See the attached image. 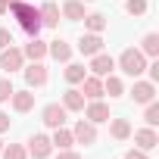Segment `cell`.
<instances>
[{
    "mask_svg": "<svg viewBox=\"0 0 159 159\" xmlns=\"http://www.w3.org/2000/svg\"><path fill=\"white\" fill-rule=\"evenodd\" d=\"M125 159H150V156H147L143 150H137V147H131V150L125 153Z\"/></svg>",
    "mask_w": 159,
    "mask_h": 159,
    "instance_id": "cell-31",
    "label": "cell"
},
{
    "mask_svg": "<svg viewBox=\"0 0 159 159\" xmlns=\"http://www.w3.org/2000/svg\"><path fill=\"white\" fill-rule=\"evenodd\" d=\"M10 13H13V19L19 22V28L28 34V38H38L41 34V13H38V7H31V3H25V0H13L10 3Z\"/></svg>",
    "mask_w": 159,
    "mask_h": 159,
    "instance_id": "cell-1",
    "label": "cell"
},
{
    "mask_svg": "<svg viewBox=\"0 0 159 159\" xmlns=\"http://www.w3.org/2000/svg\"><path fill=\"white\" fill-rule=\"evenodd\" d=\"M143 56H150V59H156L159 56V34L156 31H150V34H143V41H140V47H137Z\"/></svg>",
    "mask_w": 159,
    "mask_h": 159,
    "instance_id": "cell-24",
    "label": "cell"
},
{
    "mask_svg": "<svg viewBox=\"0 0 159 159\" xmlns=\"http://www.w3.org/2000/svg\"><path fill=\"white\" fill-rule=\"evenodd\" d=\"M143 122H147L150 128H156V125H159V103H156V100H150V103H147V112H143Z\"/></svg>",
    "mask_w": 159,
    "mask_h": 159,
    "instance_id": "cell-28",
    "label": "cell"
},
{
    "mask_svg": "<svg viewBox=\"0 0 159 159\" xmlns=\"http://www.w3.org/2000/svg\"><path fill=\"white\" fill-rule=\"evenodd\" d=\"M116 66H119V69H122L128 78H140V75L147 72V56H143L137 47H125V50L119 53Z\"/></svg>",
    "mask_w": 159,
    "mask_h": 159,
    "instance_id": "cell-2",
    "label": "cell"
},
{
    "mask_svg": "<svg viewBox=\"0 0 159 159\" xmlns=\"http://www.w3.org/2000/svg\"><path fill=\"white\" fill-rule=\"evenodd\" d=\"M72 137H75V143L91 147V143H97V125H94V122H88V119H78V122H75V128H72Z\"/></svg>",
    "mask_w": 159,
    "mask_h": 159,
    "instance_id": "cell-7",
    "label": "cell"
},
{
    "mask_svg": "<svg viewBox=\"0 0 159 159\" xmlns=\"http://www.w3.org/2000/svg\"><path fill=\"white\" fill-rule=\"evenodd\" d=\"M38 13H41V25H47V28H59V19H62V13H59V3L47 0L44 7H38Z\"/></svg>",
    "mask_w": 159,
    "mask_h": 159,
    "instance_id": "cell-16",
    "label": "cell"
},
{
    "mask_svg": "<svg viewBox=\"0 0 159 159\" xmlns=\"http://www.w3.org/2000/svg\"><path fill=\"white\" fill-rule=\"evenodd\" d=\"M131 100H134L137 106H147L150 100H156V84H153V81H134Z\"/></svg>",
    "mask_w": 159,
    "mask_h": 159,
    "instance_id": "cell-10",
    "label": "cell"
},
{
    "mask_svg": "<svg viewBox=\"0 0 159 159\" xmlns=\"http://www.w3.org/2000/svg\"><path fill=\"white\" fill-rule=\"evenodd\" d=\"M47 56H53L56 62H69L72 59V44L56 38V41H47Z\"/></svg>",
    "mask_w": 159,
    "mask_h": 159,
    "instance_id": "cell-17",
    "label": "cell"
},
{
    "mask_svg": "<svg viewBox=\"0 0 159 159\" xmlns=\"http://www.w3.org/2000/svg\"><path fill=\"white\" fill-rule=\"evenodd\" d=\"M13 81H10V78H0V103H7L10 97H13Z\"/></svg>",
    "mask_w": 159,
    "mask_h": 159,
    "instance_id": "cell-29",
    "label": "cell"
},
{
    "mask_svg": "<svg viewBox=\"0 0 159 159\" xmlns=\"http://www.w3.org/2000/svg\"><path fill=\"white\" fill-rule=\"evenodd\" d=\"M0 153H3V140H0Z\"/></svg>",
    "mask_w": 159,
    "mask_h": 159,
    "instance_id": "cell-35",
    "label": "cell"
},
{
    "mask_svg": "<svg viewBox=\"0 0 159 159\" xmlns=\"http://www.w3.org/2000/svg\"><path fill=\"white\" fill-rule=\"evenodd\" d=\"M66 106L62 103H47L44 109H41V122L47 125V128H62L66 125Z\"/></svg>",
    "mask_w": 159,
    "mask_h": 159,
    "instance_id": "cell-5",
    "label": "cell"
},
{
    "mask_svg": "<svg viewBox=\"0 0 159 159\" xmlns=\"http://www.w3.org/2000/svg\"><path fill=\"white\" fill-rule=\"evenodd\" d=\"M81 22H84V28H88V31H94V34H103V28L109 25V19H106L103 13H88Z\"/></svg>",
    "mask_w": 159,
    "mask_h": 159,
    "instance_id": "cell-23",
    "label": "cell"
},
{
    "mask_svg": "<svg viewBox=\"0 0 159 159\" xmlns=\"http://www.w3.org/2000/svg\"><path fill=\"white\" fill-rule=\"evenodd\" d=\"M10 44H16V41H13V31H10V28H0V50H7Z\"/></svg>",
    "mask_w": 159,
    "mask_h": 159,
    "instance_id": "cell-30",
    "label": "cell"
},
{
    "mask_svg": "<svg viewBox=\"0 0 159 159\" xmlns=\"http://www.w3.org/2000/svg\"><path fill=\"white\" fill-rule=\"evenodd\" d=\"M56 159H81V153H75V150H59Z\"/></svg>",
    "mask_w": 159,
    "mask_h": 159,
    "instance_id": "cell-32",
    "label": "cell"
},
{
    "mask_svg": "<svg viewBox=\"0 0 159 159\" xmlns=\"http://www.w3.org/2000/svg\"><path fill=\"white\" fill-rule=\"evenodd\" d=\"M0 159H28V150H25L22 143H10V147H3Z\"/></svg>",
    "mask_w": 159,
    "mask_h": 159,
    "instance_id": "cell-26",
    "label": "cell"
},
{
    "mask_svg": "<svg viewBox=\"0 0 159 159\" xmlns=\"http://www.w3.org/2000/svg\"><path fill=\"white\" fill-rule=\"evenodd\" d=\"M25 150H28V156H31V159H47V156L53 153V143H50V137H47V134H41V131H38V134H31V137H28V147H25Z\"/></svg>",
    "mask_w": 159,
    "mask_h": 159,
    "instance_id": "cell-6",
    "label": "cell"
},
{
    "mask_svg": "<svg viewBox=\"0 0 159 159\" xmlns=\"http://www.w3.org/2000/svg\"><path fill=\"white\" fill-rule=\"evenodd\" d=\"M22 75H25V84L34 91V88H44L47 81H50V72H47V66L44 62H28V66H22Z\"/></svg>",
    "mask_w": 159,
    "mask_h": 159,
    "instance_id": "cell-3",
    "label": "cell"
},
{
    "mask_svg": "<svg viewBox=\"0 0 159 159\" xmlns=\"http://www.w3.org/2000/svg\"><path fill=\"white\" fill-rule=\"evenodd\" d=\"M50 143H53V150H72L75 137H72V131L62 125V128H53V137H50Z\"/></svg>",
    "mask_w": 159,
    "mask_h": 159,
    "instance_id": "cell-21",
    "label": "cell"
},
{
    "mask_svg": "<svg viewBox=\"0 0 159 159\" xmlns=\"http://www.w3.org/2000/svg\"><path fill=\"white\" fill-rule=\"evenodd\" d=\"M81 3H94V0H81Z\"/></svg>",
    "mask_w": 159,
    "mask_h": 159,
    "instance_id": "cell-36",
    "label": "cell"
},
{
    "mask_svg": "<svg viewBox=\"0 0 159 159\" xmlns=\"http://www.w3.org/2000/svg\"><path fill=\"white\" fill-rule=\"evenodd\" d=\"M84 103H88V100H84V94L78 91L75 84L62 94V106H66V112H81V109H84Z\"/></svg>",
    "mask_w": 159,
    "mask_h": 159,
    "instance_id": "cell-18",
    "label": "cell"
},
{
    "mask_svg": "<svg viewBox=\"0 0 159 159\" xmlns=\"http://www.w3.org/2000/svg\"><path fill=\"white\" fill-rule=\"evenodd\" d=\"M59 13H62V19H66V22H81V19L88 16L81 0H66V3L59 7Z\"/></svg>",
    "mask_w": 159,
    "mask_h": 159,
    "instance_id": "cell-19",
    "label": "cell"
},
{
    "mask_svg": "<svg viewBox=\"0 0 159 159\" xmlns=\"http://www.w3.org/2000/svg\"><path fill=\"white\" fill-rule=\"evenodd\" d=\"M62 75H66V81H69V84H81V81H84V75H88V69H84L81 62H72V59H69Z\"/></svg>",
    "mask_w": 159,
    "mask_h": 159,
    "instance_id": "cell-22",
    "label": "cell"
},
{
    "mask_svg": "<svg viewBox=\"0 0 159 159\" xmlns=\"http://www.w3.org/2000/svg\"><path fill=\"white\" fill-rule=\"evenodd\" d=\"M109 137L112 140H128L131 137V122L119 119V116H109Z\"/></svg>",
    "mask_w": 159,
    "mask_h": 159,
    "instance_id": "cell-20",
    "label": "cell"
},
{
    "mask_svg": "<svg viewBox=\"0 0 159 159\" xmlns=\"http://www.w3.org/2000/svg\"><path fill=\"white\" fill-rule=\"evenodd\" d=\"M10 3H13V0H0V16H3V13H10Z\"/></svg>",
    "mask_w": 159,
    "mask_h": 159,
    "instance_id": "cell-34",
    "label": "cell"
},
{
    "mask_svg": "<svg viewBox=\"0 0 159 159\" xmlns=\"http://www.w3.org/2000/svg\"><path fill=\"white\" fill-rule=\"evenodd\" d=\"M78 50H81V56H94L103 50V38L94 34V31H84L81 38H78Z\"/></svg>",
    "mask_w": 159,
    "mask_h": 159,
    "instance_id": "cell-15",
    "label": "cell"
},
{
    "mask_svg": "<svg viewBox=\"0 0 159 159\" xmlns=\"http://www.w3.org/2000/svg\"><path fill=\"white\" fill-rule=\"evenodd\" d=\"M134 134V143H137V150H143V153H150V150H156V143H159V134H156V128H137V131H131Z\"/></svg>",
    "mask_w": 159,
    "mask_h": 159,
    "instance_id": "cell-11",
    "label": "cell"
},
{
    "mask_svg": "<svg viewBox=\"0 0 159 159\" xmlns=\"http://www.w3.org/2000/svg\"><path fill=\"white\" fill-rule=\"evenodd\" d=\"M10 131V112H0V134Z\"/></svg>",
    "mask_w": 159,
    "mask_h": 159,
    "instance_id": "cell-33",
    "label": "cell"
},
{
    "mask_svg": "<svg viewBox=\"0 0 159 159\" xmlns=\"http://www.w3.org/2000/svg\"><path fill=\"white\" fill-rule=\"evenodd\" d=\"M112 69H116V59L109 56V53H94L91 56V66H88V72L91 75H97V78H106V75H112Z\"/></svg>",
    "mask_w": 159,
    "mask_h": 159,
    "instance_id": "cell-8",
    "label": "cell"
},
{
    "mask_svg": "<svg viewBox=\"0 0 159 159\" xmlns=\"http://www.w3.org/2000/svg\"><path fill=\"white\" fill-rule=\"evenodd\" d=\"M81 94H84V100H103L106 94H103V78H97V75H84V81H81Z\"/></svg>",
    "mask_w": 159,
    "mask_h": 159,
    "instance_id": "cell-12",
    "label": "cell"
},
{
    "mask_svg": "<svg viewBox=\"0 0 159 159\" xmlns=\"http://www.w3.org/2000/svg\"><path fill=\"white\" fill-rule=\"evenodd\" d=\"M81 112H84V119H88V122H94V125H103V122H109V116H112V112H109V106H106L103 100H88Z\"/></svg>",
    "mask_w": 159,
    "mask_h": 159,
    "instance_id": "cell-9",
    "label": "cell"
},
{
    "mask_svg": "<svg viewBox=\"0 0 159 159\" xmlns=\"http://www.w3.org/2000/svg\"><path fill=\"white\" fill-rule=\"evenodd\" d=\"M103 94H109V100L122 97V94H125V84H122V78H116V75H106V78H103Z\"/></svg>",
    "mask_w": 159,
    "mask_h": 159,
    "instance_id": "cell-25",
    "label": "cell"
},
{
    "mask_svg": "<svg viewBox=\"0 0 159 159\" xmlns=\"http://www.w3.org/2000/svg\"><path fill=\"white\" fill-rule=\"evenodd\" d=\"M147 10H150L147 0H125V13H128V16H143Z\"/></svg>",
    "mask_w": 159,
    "mask_h": 159,
    "instance_id": "cell-27",
    "label": "cell"
},
{
    "mask_svg": "<svg viewBox=\"0 0 159 159\" xmlns=\"http://www.w3.org/2000/svg\"><path fill=\"white\" fill-rule=\"evenodd\" d=\"M22 56H25L28 62H44V56H47V41H41V38H28V44L22 47Z\"/></svg>",
    "mask_w": 159,
    "mask_h": 159,
    "instance_id": "cell-13",
    "label": "cell"
},
{
    "mask_svg": "<svg viewBox=\"0 0 159 159\" xmlns=\"http://www.w3.org/2000/svg\"><path fill=\"white\" fill-rule=\"evenodd\" d=\"M10 106H13V112H31V109H34V94H31V88H25V91H13Z\"/></svg>",
    "mask_w": 159,
    "mask_h": 159,
    "instance_id": "cell-14",
    "label": "cell"
},
{
    "mask_svg": "<svg viewBox=\"0 0 159 159\" xmlns=\"http://www.w3.org/2000/svg\"><path fill=\"white\" fill-rule=\"evenodd\" d=\"M22 66H25V56H22V50H19L16 44H10L7 50H0V69H3L7 75L22 72Z\"/></svg>",
    "mask_w": 159,
    "mask_h": 159,
    "instance_id": "cell-4",
    "label": "cell"
}]
</instances>
